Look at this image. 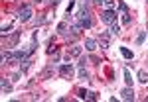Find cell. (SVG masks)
<instances>
[{
	"instance_id": "obj_21",
	"label": "cell",
	"mask_w": 148,
	"mask_h": 102,
	"mask_svg": "<svg viewBox=\"0 0 148 102\" xmlns=\"http://www.w3.org/2000/svg\"><path fill=\"white\" fill-rule=\"evenodd\" d=\"M10 80H14V82H18V80H22V71H20V73H14V75L10 77Z\"/></svg>"
},
{
	"instance_id": "obj_14",
	"label": "cell",
	"mask_w": 148,
	"mask_h": 102,
	"mask_svg": "<svg viewBox=\"0 0 148 102\" xmlns=\"http://www.w3.org/2000/svg\"><path fill=\"white\" fill-rule=\"evenodd\" d=\"M146 34H148V32H140V34L136 35V45H142V43H144V39H146Z\"/></svg>"
},
{
	"instance_id": "obj_6",
	"label": "cell",
	"mask_w": 148,
	"mask_h": 102,
	"mask_svg": "<svg viewBox=\"0 0 148 102\" xmlns=\"http://www.w3.org/2000/svg\"><path fill=\"white\" fill-rule=\"evenodd\" d=\"M71 57H81V45H73V47H71V51H67L65 59L69 61Z\"/></svg>"
},
{
	"instance_id": "obj_18",
	"label": "cell",
	"mask_w": 148,
	"mask_h": 102,
	"mask_svg": "<svg viewBox=\"0 0 148 102\" xmlns=\"http://www.w3.org/2000/svg\"><path fill=\"white\" fill-rule=\"evenodd\" d=\"M65 30H67V22H61L59 26H57V32L61 35H65Z\"/></svg>"
},
{
	"instance_id": "obj_19",
	"label": "cell",
	"mask_w": 148,
	"mask_h": 102,
	"mask_svg": "<svg viewBox=\"0 0 148 102\" xmlns=\"http://www.w3.org/2000/svg\"><path fill=\"white\" fill-rule=\"evenodd\" d=\"M103 4H105L107 10H113L114 8V0H103Z\"/></svg>"
},
{
	"instance_id": "obj_7",
	"label": "cell",
	"mask_w": 148,
	"mask_h": 102,
	"mask_svg": "<svg viewBox=\"0 0 148 102\" xmlns=\"http://www.w3.org/2000/svg\"><path fill=\"white\" fill-rule=\"evenodd\" d=\"M97 47H99V41H97V39H85V49H87V51L93 53Z\"/></svg>"
},
{
	"instance_id": "obj_3",
	"label": "cell",
	"mask_w": 148,
	"mask_h": 102,
	"mask_svg": "<svg viewBox=\"0 0 148 102\" xmlns=\"http://www.w3.org/2000/svg\"><path fill=\"white\" fill-rule=\"evenodd\" d=\"M30 18H32V6L30 4H24L22 10L18 12V20L24 24V22H30Z\"/></svg>"
},
{
	"instance_id": "obj_10",
	"label": "cell",
	"mask_w": 148,
	"mask_h": 102,
	"mask_svg": "<svg viewBox=\"0 0 148 102\" xmlns=\"http://www.w3.org/2000/svg\"><path fill=\"white\" fill-rule=\"evenodd\" d=\"M109 32H111L113 35H119V34H121V26H119L116 22H114V24H111V26H109Z\"/></svg>"
},
{
	"instance_id": "obj_23",
	"label": "cell",
	"mask_w": 148,
	"mask_h": 102,
	"mask_svg": "<svg viewBox=\"0 0 148 102\" xmlns=\"http://www.w3.org/2000/svg\"><path fill=\"white\" fill-rule=\"evenodd\" d=\"M123 24H126V26L130 24V14H128V12H125V14H123Z\"/></svg>"
},
{
	"instance_id": "obj_22",
	"label": "cell",
	"mask_w": 148,
	"mask_h": 102,
	"mask_svg": "<svg viewBox=\"0 0 148 102\" xmlns=\"http://www.w3.org/2000/svg\"><path fill=\"white\" fill-rule=\"evenodd\" d=\"M119 12H123V14H125V12H128V6H126L125 2H119Z\"/></svg>"
},
{
	"instance_id": "obj_9",
	"label": "cell",
	"mask_w": 148,
	"mask_h": 102,
	"mask_svg": "<svg viewBox=\"0 0 148 102\" xmlns=\"http://www.w3.org/2000/svg\"><path fill=\"white\" fill-rule=\"evenodd\" d=\"M138 80H140L142 84H146V82H148V73L144 71V69H140V71H138Z\"/></svg>"
},
{
	"instance_id": "obj_5",
	"label": "cell",
	"mask_w": 148,
	"mask_h": 102,
	"mask_svg": "<svg viewBox=\"0 0 148 102\" xmlns=\"http://www.w3.org/2000/svg\"><path fill=\"white\" fill-rule=\"evenodd\" d=\"M121 98H123V100H126V102L134 100V92H132V88H130V86L123 88V91H121Z\"/></svg>"
},
{
	"instance_id": "obj_11",
	"label": "cell",
	"mask_w": 148,
	"mask_h": 102,
	"mask_svg": "<svg viewBox=\"0 0 148 102\" xmlns=\"http://www.w3.org/2000/svg\"><path fill=\"white\" fill-rule=\"evenodd\" d=\"M18 39H20V32H16V34H14V35L10 37V41H8V47H16Z\"/></svg>"
},
{
	"instance_id": "obj_4",
	"label": "cell",
	"mask_w": 148,
	"mask_h": 102,
	"mask_svg": "<svg viewBox=\"0 0 148 102\" xmlns=\"http://www.w3.org/2000/svg\"><path fill=\"white\" fill-rule=\"evenodd\" d=\"M111 32H101L99 34V45H101V49H109L111 47Z\"/></svg>"
},
{
	"instance_id": "obj_16",
	"label": "cell",
	"mask_w": 148,
	"mask_h": 102,
	"mask_svg": "<svg viewBox=\"0 0 148 102\" xmlns=\"http://www.w3.org/2000/svg\"><path fill=\"white\" fill-rule=\"evenodd\" d=\"M125 82L128 86H132V77H130V71L128 69H125Z\"/></svg>"
},
{
	"instance_id": "obj_20",
	"label": "cell",
	"mask_w": 148,
	"mask_h": 102,
	"mask_svg": "<svg viewBox=\"0 0 148 102\" xmlns=\"http://www.w3.org/2000/svg\"><path fill=\"white\" fill-rule=\"evenodd\" d=\"M77 94H79V98H83V100H85V98H89V91H85V88H79Z\"/></svg>"
},
{
	"instance_id": "obj_8",
	"label": "cell",
	"mask_w": 148,
	"mask_h": 102,
	"mask_svg": "<svg viewBox=\"0 0 148 102\" xmlns=\"http://www.w3.org/2000/svg\"><path fill=\"white\" fill-rule=\"evenodd\" d=\"M0 84H2V92H4V94L12 92V84L8 82V79H2V80H0Z\"/></svg>"
},
{
	"instance_id": "obj_29",
	"label": "cell",
	"mask_w": 148,
	"mask_h": 102,
	"mask_svg": "<svg viewBox=\"0 0 148 102\" xmlns=\"http://www.w3.org/2000/svg\"><path fill=\"white\" fill-rule=\"evenodd\" d=\"M146 2H148V0H146Z\"/></svg>"
},
{
	"instance_id": "obj_13",
	"label": "cell",
	"mask_w": 148,
	"mask_h": 102,
	"mask_svg": "<svg viewBox=\"0 0 148 102\" xmlns=\"http://www.w3.org/2000/svg\"><path fill=\"white\" fill-rule=\"evenodd\" d=\"M30 65H32V61H30V59H24L22 63H20V71H22V73H26V71L30 69Z\"/></svg>"
},
{
	"instance_id": "obj_28",
	"label": "cell",
	"mask_w": 148,
	"mask_h": 102,
	"mask_svg": "<svg viewBox=\"0 0 148 102\" xmlns=\"http://www.w3.org/2000/svg\"><path fill=\"white\" fill-rule=\"evenodd\" d=\"M146 100H148V96H146Z\"/></svg>"
},
{
	"instance_id": "obj_17",
	"label": "cell",
	"mask_w": 148,
	"mask_h": 102,
	"mask_svg": "<svg viewBox=\"0 0 148 102\" xmlns=\"http://www.w3.org/2000/svg\"><path fill=\"white\" fill-rule=\"evenodd\" d=\"M79 79L81 80H87V79H89V73H87V69H85V67L79 69Z\"/></svg>"
},
{
	"instance_id": "obj_24",
	"label": "cell",
	"mask_w": 148,
	"mask_h": 102,
	"mask_svg": "<svg viewBox=\"0 0 148 102\" xmlns=\"http://www.w3.org/2000/svg\"><path fill=\"white\" fill-rule=\"evenodd\" d=\"M10 28H12L10 24H4V26H2V35H6V34H8V30H10Z\"/></svg>"
},
{
	"instance_id": "obj_27",
	"label": "cell",
	"mask_w": 148,
	"mask_h": 102,
	"mask_svg": "<svg viewBox=\"0 0 148 102\" xmlns=\"http://www.w3.org/2000/svg\"><path fill=\"white\" fill-rule=\"evenodd\" d=\"M34 2H36V4H42V2H44V0H34Z\"/></svg>"
},
{
	"instance_id": "obj_26",
	"label": "cell",
	"mask_w": 148,
	"mask_h": 102,
	"mask_svg": "<svg viewBox=\"0 0 148 102\" xmlns=\"http://www.w3.org/2000/svg\"><path fill=\"white\" fill-rule=\"evenodd\" d=\"M89 100H97V94L95 92H89Z\"/></svg>"
},
{
	"instance_id": "obj_2",
	"label": "cell",
	"mask_w": 148,
	"mask_h": 102,
	"mask_svg": "<svg viewBox=\"0 0 148 102\" xmlns=\"http://www.w3.org/2000/svg\"><path fill=\"white\" fill-rule=\"evenodd\" d=\"M116 12L114 10H105V12H101V22H105L107 26H111V24H114L116 22Z\"/></svg>"
},
{
	"instance_id": "obj_1",
	"label": "cell",
	"mask_w": 148,
	"mask_h": 102,
	"mask_svg": "<svg viewBox=\"0 0 148 102\" xmlns=\"http://www.w3.org/2000/svg\"><path fill=\"white\" fill-rule=\"evenodd\" d=\"M63 79H73V75H75V67L71 65V63H63V65H59V71H57Z\"/></svg>"
},
{
	"instance_id": "obj_15",
	"label": "cell",
	"mask_w": 148,
	"mask_h": 102,
	"mask_svg": "<svg viewBox=\"0 0 148 102\" xmlns=\"http://www.w3.org/2000/svg\"><path fill=\"white\" fill-rule=\"evenodd\" d=\"M121 53H123L125 59H132V51H130V49H126V47H121Z\"/></svg>"
},
{
	"instance_id": "obj_12",
	"label": "cell",
	"mask_w": 148,
	"mask_h": 102,
	"mask_svg": "<svg viewBox=\"0 0 148 102\" xmlns=\"http://www.w3.org/2000/svg\"><path fill=\"white\" fill-rule=\"evenodd\" d=\"M87 63H89V57H87V55H81L79 57V63H77V69L87 67Z\"/></svg>"
},
{
	"instance_id": "obj_25",
	"label": "cell",
	"mask_w": 148,
	"mask_h": 102,
	"mask_svg": "<svg viewBox=\"0 0 148 102\" xmlns=\"http://www.w3.org/2000/svg\"><path fill=\"white\" fill-rule=\"evenodd\" d=\"M46 4H49V6H57L59 4V0H44Z\"/></svg>"
}]
</instances>
